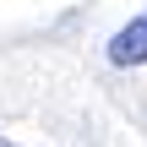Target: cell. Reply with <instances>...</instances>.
Listing matches in <instances>:
<instances>
[{
    "label": "cell",
    "mask_w": 147,
    "mask_h": 147,
    "mask_svg": "<svg viewBox=\"0 0 147 147\" xmlns=\"http://www.w3.org/2000/svg\"><path fill=\"white\" fill-rule=\"evenodd\" d=\"M0 147H16V142H5V136H0Z\"/></svg>",
    "instance_id": "cell-2"
},
{
    "label": "cell",
    "mask_w": 147,
    "mask_h": 147,
    "mask_svg": "<svg viewBox=\"0 0 147 147\" xmlns=\"http://www.w3.org/2000/svg\"><path fill=\"white\" fill-rule=\"evenodd\" d=\"M109 60H115V65H147V11L131 16V22L109 38Z\"/></svg>",
    "instance_id": "cell-1"
}]
</instances>
